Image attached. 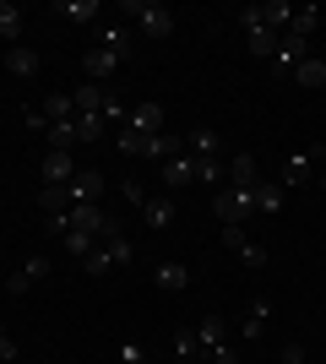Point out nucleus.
Segmentation results:
<instances>
[{
	"instance_id": "9d476101",
	"label": "nucleus",
	"mask_w": 326,
	"mask_h": 364,
	"mask_svg": "<svg viewBox=\"0 0 326 364\" xmlns=\"http://www.w3.org/2000/svg\"><path fill=\"white\" fill-rule=\"evenodd\" d=\"M120 55H109V49L104 44H93V49H87V55H82V71H87V76H93V82H104V87H109V76H114V71H120Z\"/></svg>"
},
{
	"instance_id": "6e6552de",
	"label": "nucleus",
	"mask_w": 326,
	"mask_h": 364,
	"mask_svg": "<svg viewBox=\"0 0 326 364\" xmlns=\"http://www.w3.org/2000/svg\"><path fill=\"white\" fill-rule=\"evenodd\" d=\"M65 191H71V207H93V201H104V174L98 168H77V180Z\"/></svg>"
},
{
	"instance_id": "ddd939ff",
	"label": "nucleus",
	"mask_w": 326,
	"mask_h": 364,
	"mask_svg": "<svg viewBox=\"0 0 326 364\" xmlns=\"http://www.w3.org/2000/svg\"><path fill=\"white\" fill-rule=\"evenodd\" d=\"M125 125L141 131V136H163V104H136L131 114H125Z\"/></svg>"
},
{
	"instance_id": "f8f14e48",
	"label": "nucleus",
	"mask_w": 326,
	"mask_h": 364,
	"mask_svg": "<svg viewBox=\"0 0 326 364\" xmlns=\"http://www.w3.org/2000/svg\"><path fill=\"white\" fill-rule=\"evenodd\" d=\"M65 228H77V234H104V228H109V213H104V201H93V207H71Z\"/></svg>"
},
{
	"instance_id": "bb28decb",
	"label": "nucleus",
	"mask_w": 326,
	"mask_h": 364,
	"mask_svg": "<svg viewBox=\"0 0 326 364\" xmlns=\"http://www.w3.org/2000/svg\"><path fill=\"white\" fill-rule=\"evenodd\" d=\"M196 185H217V191H223V185H229V168L217 164V158H196Z\"/></svg>"
},
{
	"instance_id": "20e7f679",
	"label": "nucleus",
	"mask_w": 326,
	"mask_h": 364,
	"mask_svg": "<svg viewBox=\"0 0 326 364\" xmlns=\"http://www.w3.org/2000/svg\"><path fill=\"white\" fill-rule=\"evenodd\" d=\"M239 28H245V38H250V55L272 65V55H278V33L261 22V6H245V11H239Z\"/></svg>"
},
{
	"instance_id": "c85d7f7f",
	"label": "nucleus",
	"mask_w": 326,
	"mask_h": 364,
	"mask_svg": "<svg viewBox=\"0 0 326 364\" xmlns=\"http://www.w3.org/2000/svg\"><path fill=\"white\" fill-rule=\"evenodd\" d=\"M109 120L104 114H77V141H104Z\"/></svg>"
},
{
	"instance_id": "4468645a",
	"label": "nucleus",
	"mask_w": 326,
	"mask_h": 364,
	"mask_svg": "<svg viewBox=\"0 0 326 364\" xmlns=\"http://www.w3.org/2000/svg\"><path fill=\"white\" fill-rule=\"evenodd\" d=\"M283 191H299V185H315V164H310V152H294L288 164H283Z\"/></svg>"
},
{
	"instance_id": "4be33fe9",
	"label": "nucleus",
	"mask_w": 326,
	"mask_h": 364,
	"mask_svg": "<svg viewBox=\"0 0 326 364\" xmlns=\"http://www.w3.org/2000/svg\"><path fill=\"white\" fill-rule=\"evenodd\" d=\"M141 218H147V228H169V223H174V201H169V196H147Z\"/></svg>"
},
{
	"instance_id": "e433bc0d",
	"label": "nucleus",
	"mask_w": 326,
	"mask_h": 364,
	"mask_svg": "<svg viewBox=\"0 0 326 364\" xmlns=\"http://www.w3.org/2000/svg\"><path fill=\"white\" fill-rule=\"evenodd\" d=\"M120 196L131 201V207H147V185H141V180H125V185H120Z\"/></svg>"
},
{
	"instance_id": "ea45409f",
	"label": "nucleus",
	"mask_w": 326,
	"mask_h": 364,
	"mask_svg": "<svg viewBox=\"0 0 326 364\" xmlns=\"http://www.w3.org/2000/svg\"><path fill=\"white\" fill-rule=\"evenodd\" d=\"M22 120H28V131H49V120H44V109H28V114H22Z\"/></svg>"
},
{
	"instance_id": "7c9ffc66",
	"label": "nucleus",
	"mask_w": 326,
	"mask_h": 364,
	"mask_svg": "<svg viewBox=\"0 0 326 364\" xmlns=\"http://www.w3.org/2000/svg\"><path fill=\"white\" fill-rule=\"evenodd\" d=\"M55 11L71 16V22H93V16H98V0H60Z\"/></svg>"
},
{
	"instance_id": "a19ab883",
	"label": "nucleus",
	"mask_w": 326,
	"mask_h": 364,
	"mask_svg": "<svg viewBox=\"0 0 326 364\" xmlns=\"http://www.w3.org/2000/svg\"><path fill=\"white\" fill-rule=\"evenodd\" d=\"M315 191H321V196H326V168H321V174H315Z\"/></svg>"
},
{
	"instance_id": "cd10ccee",
	"label": "nucleus",
	"mask_w": 326,
	"mask_h": 364,
	"mask_svg": "<svg viewBox=\"0 0 326 364\" xmlns=\"http://www.w3.org/2000/svg\"><path fill=\"white\" fill-rule=\"evenodd\" d=\"M266 310H272V304H266V299H256V304H250V316H245V321H239V332H245V337H250V343H256V337H261V332H266Z\"/></svg>"
},
{
	"instance_id": "dca6fc26",
	"label": "nucleus",
	"mask_w": 326,
	"mask_h": 364,
	"mask_svg": "<svg viewBox=\"0 0 326 364\" xmlns=\"http://www.w3.org/2000/svg\"><path fill=\"white\" fill-rule=\"evenodd\" d=\"M44 185H71L77 180V164H71V152H44Z\"/></svg>"
},
{
	"instance_id": "f257e3e1",
	"label": "nucleus",
	"mask_w": 326,
	"mask_h": 364,
	"mask_svg": "<svg viewBox=\"0 0 326 364\" xmlns=\"http://www.w3.org/2000/svg\"><path fill=\"white\" fill-rule=\"evenodd\" d=\"M131 256H136V245L125 240L120 234V223H114V218H109V228L104 234H98V245H93V256L82 261V267H87V272H109V267H131Z\"/></svg>"
},
{
	"instance_id": "aec40b11",
	"label": "nucleus",
	"mask_w": 326,
	"mask_h": 364,
	"mask_svg": "<svg viewBox=\"0 0 326 364\" xmlns=\"http://www.w3.org/2000/svg\"><path fill=\"white\" fill-rule=\"evenodd\" d=\"M261 22L283 38V33H288V22H294V6H288V0H266V6H261Z\"/></svg>"
},
{
	"instance_id": "1a4fd4ad",
	"label": "nucleus",
	"mask_w": 326,
	"mask_h": 364,
	"mask_svg": "<svg viewBox=\"0 0 326 364\" xmlns=\"http://www.w3.org/2000/svg\"><path fill=\"white\" fill-rule=\"evenodd\" d=\"M196 348H202V359L217 353V348H229V326H223V316H202V321H196Z\"/></svg>"
},
{
	"instance_id": "a878e982",
	"label": "nucleus",
	"mask_w": 326,
	"mask_h": 364,
	"mask_svg": "<svg viewBox=\"0 0 326 364\" xmlns=\"http://www.w3.org/2000/svg\"><path fill=\"white\" fill-rule=\"evenodd\" d=\"M44 120H77V104H71V92H49L44 98Z\"/></svg>"
},
{
	"instance_id": "c9c22d12",
	"label": "nucleus",
	"mask_w": 326,
	"mask_h": 364,
	"mask_svg": "<svg viewBox=\"0 0 326 364\" xmlns=\"http://www.w3.org/2000/svg\"><path fill=\"white\" fill-rule=\"evenodd\" d=\"M239 261H245L250 272H261V267H266V245H256V240H245V250H239Z\"/></svg>"
},
{
	"instance_id": "393cba45",
	"label": "nucleus",
	"mask_w": 326,
	"mask_h": 364,
	"mask_svg": "<svg viewBox=\"0 0 326 364\" xmlns=\"http://www.w3.org/2000/svg\"><path fill=\"white\" fill-rule=\"evenodd\" d=\"M44 136H49V152H71L77 147V120H55Z\"/></svg>"
},
{
	"instance_id": "39448f33",
	"label": "nucleus",
	"mask_w": 326,
	"mask_h": 364,
	"mask_svg": "<svg viewBox=\"0 0 326 364\" xmlns=\"http://www.w3.org/2000/svg\"><path fill=\"white\" fill-rule=\"evenodd\" d=\"M71 104H77V114H104V120H109V109L120 104V98H114L104 82H82V87L71 92Z\"/></svg>"
},
{
	"instance_id": "79ce46f5",
	"label": "nucleus",
	"mask_w": 326,
	"mask_h": 364,
	"mask_svg": "<svg viewBox=\"0 0 326 364\" xmlns=\"http://www.w3.org/2000/svg\"><path fill=\"white\" fill-rule=\"evenodd\" d=\"M180 364H202V359H180Z\"/></svg>"
},
{
	"instance_id": "473e14b6",
	"label": "nucleus",
	"mask_w": 326,
	"mask_h": 364,
	"mask_svg": "<svg viewBox=\"0 0 326 364\" xmlns=\"http://www.w3.org/2000/svg\"><path fill=\"white\" fill-rule=\"evenodd\" d=\"M60 240H65V250H71V256L87 261V256H93V245H98V234H77V228H65Z\"/></svg>"
},
{
	"instance_id": "b1692460",
	"label": "nucleus",
	"mask_w": 326,
	"mask_h": 364,
	"mask_svg": "<svg viewBox=\"0 0 326 364\" xmlns=\"http://www.w3.org/2000/svg\"><path fill=\"white\" fill-rule=\"evenodd\" d=\"M158 289H169V294H180V289H190V272L185 267H180V261H163V267H158Z\"/></svg>"
},
{
	"instance_id": "f3484780",
	"label": "nucleus",
	"mask_w": 326,
	"mask_h": 364,
	"mask_svg": "<svg viewBox=\"0 0 326 364\" xmlns=\"http://www.w3.org/2000/svg\"><path fill=\"white\" fill-rule=\"evenodd\" d=\"M163 185H169V191H185V185H196V158H190V152L169 158V164H163Z\"/></svg>"
},
{
	"instance_id": "f704fd0d",
	"label": "nucleus",
	"mask_w": 326,
	"mask_h": 364,
	"mask_svg": "<svg viewBox=\"0 0 326 364\" xmlns=\"http://www.w3.org/2000/svg\"><path fill=\"white\" fill-rule=\"evenodd\" d=\"M174 353H180V359H202V348H196V326H185V332L174 337Z\"/></svg>"
},
{
	"instance_id": "2eb2a0df",
	"label": "nucleus",
	"mask_w": 326,
	"mask_h": 364,
	"mask_svg": "<svg viewBox=\"0 0 326 364\" xmlns=\"http://www.w3.org/2000/svg\"><path fill=\"white\" fill-rule=\"evenodd\" d=\"M250 201H256V213H261V218H278L283 213V185L278 180H256V185H250Z\"/></svg>"
},
{
	"instance_id": "37998d69",
	"label": "nucleus",
	"mask_w": 326,
	"mask_h": 364,
	"mask_svg": "<svg viewBox=\"0 0 326 364\" xmlns=\"http://www.w3.org/2000/svg\"><path fill=\"white\" fill-rule=\"evenodd\" d=\"M278 364H283V359H278Z\"/></svg>"
},
{
	"instance_id": "a211bd4d",
	"label": "nucleus",
	"mask_w": 326,
	"mask_h": 364,
	"mask_svg": "<svg viewBox=\"0 0 326 364\" xmlns=\"http://www.w3.org/2000/svg\"><path fill=\"white\" fill-rule=\"evenodd\" d=\"M185 152H190V158H217V152H223V136H217L212 125H202V131H190V136H185Z\"/></svg>"
},
{
	"instance_id": "f03ea898",
	"label": "nucleus",
	"mask_w": 326,
	"mask_h": 364,
	"mask_svg": "<svg viewBox=\"0 0 326 364\" xmlns=\"http://www.w3.org/2000/svg\"><path fill=\"white\" fill-rule=\"evenodd\" d=\"M120 16H131V22H136L141 38H169V33H174V16L163 11V6H153V0H125Z\"/></svg>"
},
{
	"instance_id": "c756f323",
	"label": "nucleus",
	"mask_w": 326,
	"mask_h": 364,
	"mask_svg": "<svg viewBox=\"0 0 326 364\" xmlns=\"http://www.w3.org/2000/svg\"><path fill=\"white\" fill-rule=\"evenodd\" d=\"M0 38H11V44L22 38V11H16L11 0H0Z\"/></svg>"
},
{
	"instance_id": "0eeeda50",
	"label": "nucleus",
	"mask_w": 326,
	"mask_h": 364,
	"mask_svg": "<svg viewBox=\"0 0 326 364\" xmlns=\"http://www.w3.org/2000/svg\"><path fill=\"white\" fill-rule=\"evenodd\" d=\"M299 60H310V38H299V33H283V38H278V55H272V76H288Z\"/></svg>"
},
{
	"instance_id": "7ed1b4c3",
	"label": "nucleus",
	"mask_w": 326,
	"mask_h": 364,
	"mask_svg": "<svg viewBox=\"0 0 326 364\" xmlns=\"http://www.w3.org/2000/svg\"><path fill=\"white\" fill-rule=\"evenodd\" d=\"M250 213H256L250 191H239V185H223V191H212V218H217L223 228H229V223H250Z\"/></svg>"
},
{
	"instance_id": "4c0bfd02",
	"label": "nucleus",
	"mask_w": 326,
	"mask_h": 364,
	"mask_svg": "<svg viewBox=\"0 0 326 364\" xmlns=\"http://www.w3.org/2000/svg\"><path fill=\"white\" fill-rule=\"evenodd\" d=\"M223 245L239 256V250H245V223H229V228H223Z\"/></svg>"
},
{
	"instance_id": "423d86ee",
	"label": "nucleus",
	"mask_w": 326,
	"mask_h": 364,
	"mask_svg": "<svg viewBox=\"0 0 326 364\" xmlns=\"http://www.w3.org/2000/svg\"><path fill=\"white\" fill-rule=\"evenodd\" d=\"M38 213H44L49 228H60V234H65V218H71V191H65V185H44V191H38Z\"/></svg>"
},
{
	"instance_id": "5701e85b",
	"label": "nucleus",
	"mask_w": 326,
	"mask_h": 364,
	"mask_svg": "<svg viewBox=\"0 0 326 364\" xmlns=\"http://www.w3.org/2000/svg\"><path fill=\"white\" fill-rule=\"evenodd\" d=\"M294 82H299V87H326V60H315V55H310V60H299L294 65Z\"/></svg>"
},
{
	"instance_id": "6ab92c4d",
	"label": "nucleus",
	"mask_w": 326,
	"mask_h": 364,
	"mask_svg": "<svg viewBox=\"0 0 326 364\" xmlns=\"http://www.w3.org/2000/svg\"><path fill=\"white\" fill-rule=\"evenodd\" d=\"M256 180H261V174H256V158H250V152H234V158H229V185L250 191Z\"/></svg>"
},
{
	"instance_id": "412c9836",
	"label": "nucleus",
	"mask_w": 326,
	"mask_h": 364,
	"mask_svg": "<svg viewBox=\"0 0 326 364\" xmlns=\"http://www.w3.org/2000/svg\"><path fill=\"white\" fill-rule=\"evenodd\" d=\"M6 71H11V76H33V71H38V55H33L28 44H11V49H6Z\"/></svg>"
},
{
	"instance_id": "72a5a7b5",
	"label": "nucleus",
	"mask_w": 326,
	"mask_h": 364,
	"mask_svg": "<svg viewBox=\"0 0 326 364\" xmlns=\"http://www.w3.org/2000/svg\"><path fill=\"white\" fill-rule=\"evenodd\" d=\"M315 22H321V11H315V6H299V11H294V22H288V33L310 38V33H315Z\"/></svg>"
},
{
	"instance_id": "9b49d317",
	"label": "nucleus",
	"mask_w": 326,
	"mask_h": 364,
	"mask_svg": "<svg viewBox=\"0 0 326 364\" xmlns=\"http://www.w3.org/2000/svg\"><path fill=\"white\" fill-rule=\"evenodd\" d=\"M38 277H49V256H28L11 277H6V294H28V283H38Z\"/></svg>"
},
{
	"instance_id": "58836bf2",
	"label": "nucleus",
	"mask_w": 326,
	"mask_h": 364,
	"mask_svg": "<svg viewBox=\"0 0 326 364\" xmlns=\"http://www.w3.org/2000/svg\"><path fill=\"white\" fill-rule=\"evenodd\" d=\"M0 364H16V343H11V332L0 326Z\"/></svg>"
},
{
	"instance_id": "2f4dec72",
	"label": "nucleus",
	"mask_w": 326,
	"mask_h": 364,
	"mask_svg": "<svg viewBox=\"0 0 326 364\" xmlns=\"http://www.w3.org/2000/svg\"><path fill=\"white\" fill-rule=\"evenodd\" d=\"M98 44L109 49V55H120V60H131V28H109Z\"/></svg>"
}]
</instances>
